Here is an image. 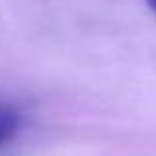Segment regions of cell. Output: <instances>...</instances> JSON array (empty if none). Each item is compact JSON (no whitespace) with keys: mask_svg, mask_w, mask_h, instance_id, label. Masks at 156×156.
I'll list each match as a JSON object with an SVG mask.
<instances>
[{"mask_svg":"<svg viewBox=\"0 0 156 156\" xmlns=\"http://www.w3.org/2000/svg\"><path fill=\"white\" fill-rule=\"evenodd\" d=\"M20 125H22L20 113L12 105L0 101V146L8 144L18 134Z\"/></svg>","mask_w":156,"mask_h":156,"instance_id":"1","label":"cell"},{"mask_svg":"<svg viewBox=\"0 0 156 156\" xmlns=\"http://www.w3.org/2000/svg\"><path fill=\"white\" fill-rule=\"evenodd\" d=\"M146 4H148V6H150V10H152L154 14H156V0H146Z\"/></svg>","mask_w":156,"mask_h":156,"instance_id":"2","label":"cell"}]
</instances>
